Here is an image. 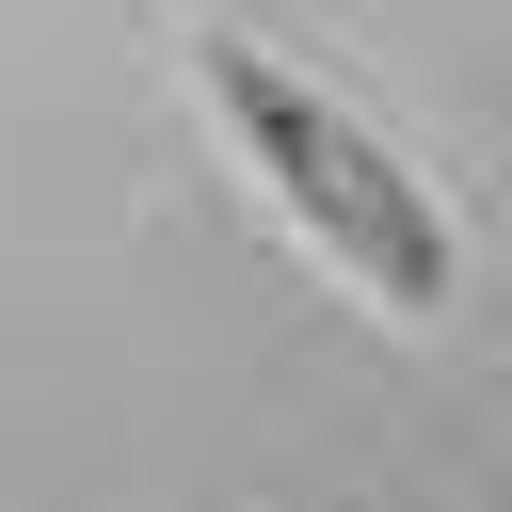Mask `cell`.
<instances>
[{"label": "cell", "mask_w": 512, "mask_h": 512, "mask_svg": "<svg viewBox=\"0 0 512 512\" xmlns=\"http://www.w3.org/2000/svg\"><path fill=\"white\" fill-rule=\"evenodd\" d=\"M192 96H208L224 160L272 192V224H288V240H304L368 320L432 336V320L464 304V208L432 192V160H416L352 80H320L304 48H272V32H240V16H208V32H192Z\"/></svg>", "instance_id": "6da1fadb"}]
</instances>
